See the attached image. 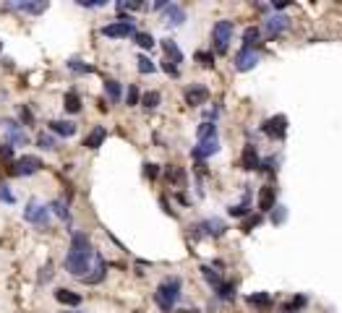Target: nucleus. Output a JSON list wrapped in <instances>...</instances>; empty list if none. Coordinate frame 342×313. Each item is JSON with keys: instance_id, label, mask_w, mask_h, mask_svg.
<instances>
[{"instance_id": "f257e3e1", "label": "nucleus", "mask_w": 342, "mask_h": 313, "mask_svg": "<svg viewBox=\"0 0 342 313\" xmlns=\"http://www.w3.org/2000/svg\"><path fill=\"white\" fill-rule=\"evenodd\" d=\"M92 261H94V251H92V243L84 233H73L71 238V248L65 253V269L71 272L73 277L84 280L92 269Z\"/></svg>"}, {"instance_id": "f03ea898", "label": "nucleus", "mask_w": 342, "mask_h": 313, "mask_svg": "<svg viewBox=\"0 0 342 313\" xmlns=\"http://www.w3.org/2000/svg\"><path fill=\"white\" fill-rule=\"evenodd\" d=\"M180 287H183V282H180L178 277H167V280L157 287L154 300H157V306L162 308L165 313H173L178 298H180Z\"/></svg>"}, {"instance_id": "7ed1b4c3", "label": "nucleus", "mask_w": 342, "mask_h": 313, "mask_svg": "<svg viewBox=\"0 0 342 313\" xmlns=\"http://www.w3.org/2000/svg\"><path fill=\"white\" fill-rule=\"evenodd\" d=\"M0 128H3V133H5V138H8L10 146H26V141H29V138H26V131L21 128L16 120L3 118V120H0Z\"/></svg>"}, {"instance_id": "20e7f679", "label": "nucleus", "mask_w": 342, "mask_h": 313, "mask_svg": "<svg viewBox=\"0 0 342 313\" xmlns=\"http://www.w3.org/2000/svg\"><path fill=\"white\" fill-rule=\"evenodd\" d=\"M212 39H214V50L227 52V44L233 39V21H217L212 31Z\"/></svg>"}, {"instance_id": "39448f33", "label": "nucleus", "mask_w": 342, "mask_h": 313, "mask_svg": "<svg viewBox=\"0 0 342 313\" xmlns=\"http://www.w3.org/2000/svg\"><path fill=\"white\" fill-rule=\"evenodd\" d=\"M42 170V159L34 154H24L21 159H16L10 165V175H34V172Z\"/></svg>"}, {"instance_id": "423d86ee", "label": "nucleus", "mask_w": 342, "mask_h": 313, "mask_svg": "<svg viewBox=\"0 0 342 313\" xmlns=\"http://www.w3.org/2000/svg\"><path fill=\"white\" fill-rule=\"evenodd\" d=\"M24 219H26V222L39 225V227H47V222H50V206H42L39 201H29L26 209H24Z\"/></svg>"}, {"instance_id": "0eeeda50", "label": "nucleus", "mask_w": 342, "mask_h": 313, "mask_svg": "<svg viewBox=\"0 0 342 313\" xmlns=\"http://www.w3.org/2000/svg\"><path fill=\"white\" fill-rule=\"evenodd\" d=\"M193 230H196V235H199V238H207V235H212V238H222V235H225V230H227V225L222 222V219L212 217V219H204V222H199Z\"/></svg>"}, {"instance_id": "6e6552de", "label": "nucleus", "mask_w": 342, "mask_h": 313, "mask_svg": "<svg viewBox=\"0 0 342 313\" xmlns=\"http://www.w3.org/2000/svg\"><path fill=\"white\" fill-rule=\"evenodd\" d=\"M102 34L110 39H123V37H133L136 26H133V21H115V24L102 26Z\"/></svg>"}, {"instance_id": "1a4fd4ad", "label": "nucleus", "mask_w": 342, "mask_h": 313, "mask_svg": "<svg viewBox=\"0 0 342 313\" xmlns=\"http://www.w3.org/2000/svg\"><path fill=\"white\" fill-rule=\"evenodd\" d=\"M261 60V55L256 47H241V52L235 55V68L238 71H251V68H256V63Z\"/></svg>"}, {"instance_id": "9d476101", "label": "nucleus", "mask_w": 342, "mask_h": 313, "mask_svg": "<svg viewBox=\"0 0 342 313\" xmlns=\"http://www.w3.org/2000/svg\"><path fill=\"white\" fill-rule=\"evenodd\" d=\"M261 131H264L269 138H285V133H288V118H285V115H275V118L264 120Z\"/></svg>"}, {"instance_id": "9b49d317", "label": "nucleus", "mask_w": 342, "mask_h": 313, "mask_svg": "<svg viewBox=\"0 0 342 313\" xmlns=\"http://www.w3.org/2000/svg\"><path fill=\"white\" fill-rule=\"evenodd\" d=\"M207 99H209V89L207 86L193 84V86L186 89V104H188V107H201Z\"/></svg>"}, {"instance_id": "f8f14e48", "label": "nucleus", "mask_w": 342, "mask_h": 313, "mask_svg": "<svg viewBox=\"0 0 342 313\" xmlns=\"http://www.w3.org/2000/svg\"><path fill=\"white\" fill-rule=\"evenodd\" d=\"M92 274H86L84 277V282L86 285H99L102 280H105V274H107V264H105V259L99 256V253H94V261H92V269H89Z\"/></svg>"}, {"instance_id": "ddd939ff", "label": "nucleus", "mask_w": 342, "mask_h": 313, "mask_svg": "<svg viewBox=\"0 0 342 313\" xmlns=\"http://www.w3.org/2000/svg\"><path fill=\"white\" fill-rule=\"evenodd\" d=\"M217 152H220V138L212 136V138H201L199 146L193 149V157H196V159H207V157L217 154Z\"/></svg>"}, {"instance_id": "4468645a", "label": "nucleus", "mask_w": 342, "mask_h": 313, "mask_svg": "<svg viewBox=\"0 0 342 313\" xmlns=\"http://www.w3.org/2000/svg\"><path fill=\"white\" fill-rule=\"evenodd\" d=\"M275 206H277V188H275V185H264L261 193H259V209L267 214V212H272Z\"/></svg>"}, {"instance_id": "2eb2a0df", "label": "nucleus", "mask_w": 342, "mask_h": 313, "mask_svg": "<svg viewBox=\"0 0 342 313\" xmlns=\"http://www.w3.org/2000/svg\"><path fill=\"white\" fill-rule=\"evenodd\" d=\"M290 24V18L288 16H269L264 21V31H267V37H277L280 31H285Z\"/></svg>"}, {"instance_id": "dca6fc26", "label": "nucleus", "mask_w": 342, "mask_h": 313, "mask_svg": "<svg viewBox=\"0 0 342 313\" xmlns=\"http://www.w3.org/2000/svg\"><path fill=\"white\" fill-rule=\"evenodd\" d=\"M259 165H261V159H259V152H256V146H246L243 149V154H241V167L243 170H259Z\"/></svg>"}, {"instance_id": "f3484780", "label": "nucleus", "mask_w": 342, "mask_h": 313, "mask_svg": "<svg viewBox=\"0 0 342 313\" xmlns=\"http://www.w3.org/2000/svg\"><path fill=\"white\" fill-rule=\"evenodd\" d=\"M55 300H58L60 306H71V308H78V306H81V295L73 293V290H65V287L55 290Z\"/></svg>"}, {"instance_id": "a211bd4d", "label": "nucleus", "mask_w": 342, "mask_h": 313, "mask_svg": "<svg viewBox=\"0 0 342 313\" xmlns=\"http://www.w3.org/2000/svg\"><path fill=\"white\" fill-rule=\"evenodd\" d=\"M162 50H165V60L167 63H173L175 68L180 65V63H183V52H180V47H178V44L173 42V39H162Z\"/></svg>"}, {"instance_id": "6ab92c4d", "label": "nucleus", "mask_w": 342, "mask_h": 313, "mask_svg": "<svg viewBox=\"0 0 342 313\" xmlns=\"http://www.w3.org/2000/svg\"><path fill=\"white\" fill-rule=\"evenodd\" d=\"M165 21L170 26H180L186 21V10L180 8V5H167L165 8Z\"/></svg>"}, {"instance_id": "aec40b11", "label": "nucleus", "mask_w": 342, "mask_h": 313, "mask_svg": "<svg viewBox=\"0 0 342 313\" xmlns=\"http://www.w3.org/2000/svg\"><path fill=\"white\" fill-rule=\"evenodd\" d=\"M50 131L52 133H60L65 138H71L76 133V123H71V120H52L50 123Z\"/></svg>"}, {"instance_id": "412c9836", "label": "nucleus", "mask_w": 342, "mask_h": 313, "mask_svg": "<svg viewBox=\"0 0 342 313\" xmlns=\"http://www.w3.org/2000/svg\"><path fill=\"white\" fill-rule=\"evenodd\" d=\"M105 136H107V131L102 128V125H97V128L84 138V146H86V149H99L102 141H105Z\"/></svg>"}, {"instance_id": "4be33fe9", "label": "nucleus", "mask_w": 342, "mask_h": 313, "mask_svg": "<svg viewBox=\"0 0 342 313\" xmlns=\"http://www.w3.org/2000/svg\"><path fill=\"white\" fill-rule=\"evenodd\" d=\"M63 107H65V112H81V97L76 94V91H68V94L63 97Z\"/></svg>"}, {"instance_id": "5701e85b", "label": "nucleus", "mask_w": 342, "mask_h": 313, "mask_svg": "<svg viewBox=\"0 0 342 313\" xmlns=\"http://www.w3.org/2000/svg\"><path fill=\"white\" fill-rule=\"evenodd\" d=\"M13 8H18V10H26V13H44V10H47V3H44V0H37V3H10Z\"/></svg>"}, {"instance_id": "b1692460", "label": "nucleus", "mask_w": 342, "mask_h": 313, "mask_svg": "<svg viewBox=\"0 0 342 313\" xmlns=\"http://www.w3.org/2000/svg\"><path fill=\"white\" fill-rule=\"evenodd\" d=\"M105 94L110 97V102H120V94H123V89H120V84H118V81L107 78V81H105Z\"/></svg>"}, {"instance_id": "393cba45", "label": "nucleus", "mask_w": 342, "mask_h": 313, "mask_svg": "<svg viewBox=\"0 0 342 313\" xmlns=\"http://www.w3.org/2000/svg\"><path fill=\"white\" fill-rule=\"evenodd\" d=\"M37 146L44 149V152H55V149H58V141H55L50 133H39L37 136Z\"/></svg>"}, {"instance_id": "a878e982", "label": "nucleus", "mask_w": 342, "mask_h": 313, "mask_svg": "<svg viewBox=\"0 0 342 313\" xmlns=\"http://www.w3.org/2000/svg\"><path fill=\"white\" fill-rule=\"evenodd\" d=\"M133 42L139 44V47H144V50H152L154 47V37H152V34H146V31H136L133 34Z\"/></svg>"}, {"instance_id": "bb28decb", "label": "nucleus", "mask_w": 342, "mask_h": 313, "mask_svg": "<svg viewBox=\"0 0 342 313\" xmlns=\"http://www.w3.org/2000/svg\"><path fill=\"white\" fill-rule=\"evenodd\" d=\"M201 274H204V280H207V282H209L214 290H217V287L222 285V277H220L217 272H214L212 266H201Z\"/></svg>"}, {"instance_id": "cd10ccee", "label": "nucleus", "mask_w": 342, "mask_h": 313, "mask_svg": "<svg viewBox=\"0 0 342 313\" xmlns=\"http://www.w3.org/2000/svg\"><path fill=\"white\" fill-rule=\"evenodd\" d=\"M248 303L256 306V308H267L272 303V295L269 293H256V295H248Z\"/></svg>"}, {"instance_id": "c85d7f7f", "label": "nucleus", "mask_w": 342, "mask_h": 313, "mask_svg": "<svg viewBox=\"0 0 342 313\" xmlns=\"http://www.w3.org/2000/svg\"><path fill=\"white\" fill-rule=\"evenodd\" d=\"M50 209H52V212L58 214L60 219H71V212H68V204H65L63 199H55V201L50 204Z\"/></svg>"}, {"instance_id": "c756f323", "label": "nucleus", "mask_w": 342, "mask_h": 313, "mask_svg": "<svg viewBox=\"0 0 342 313\" xmlns=\"http://www.w3.org/2000/svg\"><path fill=\"white\" fill-rule=\"evenodd\" d=\"M259 37H261V31H259L256 26H248V29L243 31V47H254Z\"/></svg>"}, {"instance_id": "7c9ffc66", "label": "nucleus", "mask_w": 342, "mask_h": 313, "mask_svg": "<svg viewBox=\"0 0 342 313\" xmlns=\"http://www.w3.org/2000/svg\"><path fill=\"white\" fill-rule=\"evenodd\" d=\"M217 298H220V300H233V298H235V285H233V282H222V285L217 287Z\"/></svg>"}, {"instance_id": "2f4dec72", "label": "nucleus", "mask_w": 342, "mask_h": 313, "mask_svg": "<svg viewBox=\"0 0 342 313\" xmlns=\"http://www.w3.org/2000/svg\"><path fill=\"white\" fill-rule=\"evenodd\" d=\"M139 99H141V104H144L146 110H154L157 104H159V91H146V94H141Z\"/></svg>"}, {"instance_id": "473e14b6", "label": "nucleus", "mask_w": 342, "mask_h": 313, "mask_svg": "<svg viewBox=\"0 0 342 313\" xmlns=\"http://www.w3.org/2000/svg\"><path fill=\"white\" fill-rule=\"evenodd\" d=\"M136 65H139L141 73H154V71H157V65H154L146 55H139V57H136Z\"/></svg>"}, {"instance_id": "72a5a7b5", "label": "nucleus", "mask_w": 342, "mask_h": 313, "mask_svg": "<svg viewBox=\"0 0 342 313\" xmlns=\"http://www.w3.org/2000/svg\"><path fill=\"white\" fill-rule=\"evenodd\" d=\"M196 133H199V141L201 138H212V136H217V125L214 123H201Z\"/></svg>"}, {"instance_id": "f704fd0d", "label": "nucleus", "mask_w": 342, "mask_h": 313, "mask_svg": "<svg viewBox=\"0 0 342 313\" xmlns=\"http://www.w3.org/2000/svg\"><path fill=\"white\" fill-rule=\"evenodd\" d=\"M193 57H196V63H201L204 68H212V65H214V55H212V52H204V50H199Z\"/></svg>"}, {"instance_id": "c9c22d12", "label": "nucleus", "mask_w": 342, "mask_h": 313, "mask_svg": "<svg viewBox=\"0 0 342 313\" xmlns=\"http://www.w3.org/2000/svg\"><path fill=\"white\" fill-rule=\"evenodd\" d=\"M68 68H71V71H76V73H92V71H94L92 65H84L81 60H71V63H68Z\"/></svg>"}, {"instance_id": "e433bc0d", "label": "nucleus", "mask_w": 342, "mask_h": 313, "mask_svg": "<svg viewBox=\"0 0 342 313\" xmlns=\"http://www.w3.org/2000/svg\"><path fill=\"white\" fill-rule=\"evenodd\" d=\"M0 201H5V204H13L16 201V196L10 193V188H8L5 183H0Z\"/></svg>"}, {"instance_id": "4c0bfd02", "label": "nucleus", "mask_w": 342, "mask_h": 313, "mask_svg": "<svg viewBox=\"0 0 342 313\" xmlns=\"http://www.w3.org/2000/svg\"><path fill=\"white\" fill-rule=\"evenodd\" d=\"M285 217H288V209H285V206H275V209H272V222H275V225H280Z\"/></svg>"}, {"instance_id": "58836bf2", "label": "nucleus", "mask_w": 342, "mask_h": 313, "mask_svg": "<svg viewBox=\"0 0 342 313\" xmlns=\"http://www.w3.org/2000/svg\"><path fill=\"white\" fill-rule=\"evenodd\" d=\"M230 214L233 217H246L248 214V199H243V204H238V206H230Z\"/></svg>"}, {"instance_id": "ea45409f", "label": "nucleus", "mask_w": 342, "mask_h": 313, "mask_svg": "<svg viewBox=\"0 0 342 313\" xmlns=\"http://www.w3.org/2000/svg\"><path fill=\"white\" fill-rule=\"evenodd\" d=\"M303 306H306V298H303V295H298V298L293 300V303L282 306V313H285V311H288V313H290V311H298V308H303Z\"/></svg>"}, {"instance_id": "a19ab883", "label": "nucleus", "mask_w": 342, "mask_h": 313, "mask_svg": "<svg viewBox=\"0 0 342 313\" xmlns=\"http://www.w3.org/2000/svg\"><path fill=\"white\" fill-rule=\"evenodd\" d=\"M125 104H128V107L139 104V89H136V86H128V94H125Z\"/></svg>"}, {"instance_id": "79ce46f5", "label": "nucleus", "mask_w": 342, "mask_h": 313, "mask_svg": "<svg viewBox=\"0 0 342 313\" xmlns=\"http://www.w3.org/2000/svg\"><path fill=\"white\" fill-rule=\"evenodd\" d=\"M18 118H21V123H24V125H31L34 115H31V110L26 107V104H21V110H18Z\"/></svg>"}, {"instance_id": "37998d69", "label": "nucleus", "mask_w": 342, "mask_h": 313, "mask_svg": "<svg viewBox=\"0 0 342 313\" xmlns=\"http://www.w3.org/2000/svg\"><path fill=\"white\" fill-rule=\"evenodd\" d=\"M259 222H261V214H254V217H248L246 222H243V230H246V233H251V230H254V227H256Z\"/></svg>"}, {"instance_id": "c03bdc74", "label": "nucleus", "mask_w": 342, "mask_h": 313, "mask_svg": "<svg viewBox=\"0 0 342 313\" xmlns=\"http://www.w3.org/2000/svg\"><path fill=\"white\" fill-rule=\"evenodd\" d=\"M0 159H5V162L13 159V146H10V144H3V146H0Z\"/></svg>"}, {"instance_id": "a18cd8bd", "label": "nucleus", "mask_w": 342, "mask_h": 313, "mask_svg": "<svg viewBox=\"0 0 342 313\" xmlns=\"http://www.w3.org/2000/svg\"><path fill=\"white\" fill-rule=\"evenodd\" d=\"M50 277H52V264H44L39 272V282H50Z\"/></svg>"}, {"instance_id": "49530a36", "label": "nucleus", "mask_w": 342, "mask_h": 313, "mask_svg": "<svg viewBox=\"0 0 342 313\" xmlns=\"http://www.w3.org/2000/svg\"><path fill=\"white\" fill-rule=\"evenodd\" d=\"M78 5H84V8H102V5H105V0H78Z\"/></svg>"}, {"instance_id": "de8ad7c7", "label": "nucleus", "mask_w": 342, "mask_h": 313, "mask_svg": "<svg viewBox=\"0 0 342 313\" xmlns=\"http://www.w3.org/2000/svg\"><path fill=\"white\" fill-rule=\"evenodd\" d=\"M157 172H159V170H157V165H144V175L149 178V180H154V178H157Z\"/></svg>"}, {"instance_id": "09e8293b", "label": "nucleus", "mask_w": 342, "mask_h": 313, "mask_svg": "<svg viewBox=\"0 0 342 313\" xmlns=\"http://www.w3.org/2000/svg\"><path fill=\"white\" fill-rule=\"evenodd\" d=\"M162 71H165L167 76H178V68H175L173 63H167V60H162Z\"/></svg>"}, {"instance_id": "8fccbe9b", "label": "nucleus", "mask_w": 342, "mask_h": 313, "mask_svg": "<svg viewBox=\"0 0 342 313\" xmlns=\"http://www.w3.org/2000/svg\"><path fill=\"white\" fill-rule=\"evenodd\" d=\"M173 313H199L196 308H183V311H173Z\"/></svg>"}, {"instance_id": "3c124183", "label": "nucleus", "mask_w": 342, "mask_h": 313, "mask_svg": "<svg viewBox=\"0 0 342 313\" xmlns=\"http://www.w3.org/2000/svg\"><path fill=\"white\" fill-rule=\"evenodd\" d=\"M0 50H3V42H0Z\"/></svg>"}]
</instances>
